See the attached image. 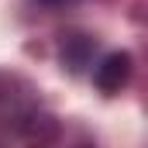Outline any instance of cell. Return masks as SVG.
Returning <instances> with one entry per match:
<instances>
[{"instance_id":"7a4b0ae2","label":"cell","mask_w":148,"mask_h":148,"mask_svg":"<svg viewBox=\"0 0 148 148\" xmlns=\"http://www.w3.org/2000/svg\"><path fill=\"white\" fill-rule=\"evenodd\" d=\"M38 3H45V7H62V3H69V0H38Z\"/></svg>"},{"instance_id":"6da1fadb","label":"cell","mask_w":148,"mask_h":148,"mask_svg":"<svg viewBox=\"0 0 148 148\" xmlns=\"http://www.w3.org/2000/svg\"><path fill=\"white\" fill-rule=\"evenodd\" d=\"M131 79V55L124 52H110L100 62H93V83L103 93H121V86Z\"/></svg>"}]
</instances>
